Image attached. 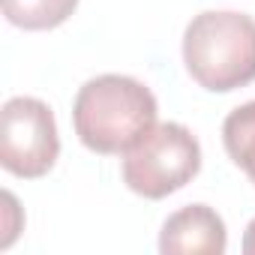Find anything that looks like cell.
Listing matches in <instances>:
<instances>
[{
	"mask_svg": "<svg viewBox=\"0 0 255 255\" xmlns=\"http://www.w3.org/2000/svg\"><path fill=\"white\" fill-rule=\"evenodd\" d=\"M159 117L153 90L132 78L105 72L84 81L72 102V126L78 141L99 156H123L132 150Z\"/></svg>",
	"mask_w": 255,
	"mask_h": 255,
	"instance_id": "6da1fadb",
	"label": "cell"
},
{
	"mask_svg": "<svg viewBox=\"0 0 255 255\" xmlns=\"http://www.w3.org/2000/svg\"><path fill=\"white\" fill-rule=\"evenodd\" d=\"M183 66L207 93H231L255 81V18L204 9L183 30Z\"/></svg>",
	"mask_w": 255,
	"mask_h": 255,
	"instance_id": "7a4b0ae2",
	"label": "cell"
},
{
	"mask_svg": "<svg viewBox=\"0 0 255 255\" xmlns=\"http://www.w3.org/2000/svg\"><path fill=\"white\" fill-rule=\"evenodd\" d=\"M201 171V144L189 126L168 120L120 156V174L129 192L159 201L180 192Z\"/></svg>",
	"mask_w": 255,
	"mask_h": 255,
	"instance_id": "3957f363",
	"label": "cell"
},
{
	"mask_svg": "<svg viewBox=\"0 0 255 255\" xmlns=\"http://www.w3.org/2000/svg\"><path fill=\"white\" fill-rule=\"evenodd\" d=\"M60 156L57 120L48 102L12 96L0 111V165L12 177L39 180Z\"/></svg>",
	"mask_w": 255,
	"mask_h": 255,
	"instance_id": "277c9868",
	"label": "cell"
},
{
	"mask_svg": "<svg viewBox=\"0 0 255 255\" xmlns=\"http://www.w3.org/2000/svg\"><path fill=\"white\" fill-rule=\"evenodd\" d=\"M228 249L225 219L207 204H186L174 210L159 231L162 255H222Z\"/></svg>",
	"mask_w": 255,
	"mask_h": 255,
	"instance_id": "5b68a950",
	"label": "cell"
},
{
	"mask_svg": "<svg viewBox=\"0 0 255 255\" xmlns=\"http://www.w3.org/2000/svg\"><path fill=\"white\" fill-rule=\"evenodd\" d=\"M222 144L228 159L255 183V99L228 111L222 120Z\"/></svg>",
	"mask_w": 255,
	"mask_h": 255,
	"instance_id": "8992f818",
	"label": "cell"
},
{
	"mask_svg": "<svg viewBox=\"0 0 255 255\" xmlns=\"http://www.w3.org/2000/svg\"><path fill=\"white\" fill-rule=\"evenodd\" d=\"M78 9V0H3V15L21 30H54Z\"/></svg>",
	"mask_w": 255,
	"mask_h": 255,
	"instance_id": "52a82bcc",
	"label": "cell"
},
{
	"mask_svg": "<svg viewBox=\"0 0 255 255\" xmlns=\"http://www.w3.org/2000/svg\"><path fill=\"white\" fill-rule=\"evenodd\" d=\"M21 228H24V216H21L18 198L9 189H3V237H0V249H9Z\"/></svg>",
	"mask_w": 255,
	"mask_h": 255,
	"instance_id": "ba28073f",
	"label": "cell"
},
{
	"mask_svg": "<svg viewBox=\"0 0 255 255\" xmlns=\"http://www.w3.org/2000/svg\"><path fill=\"white\" fill-rule=\"evenodd\" d=\"M240 249H243V255H255V216L249 219V225H246V231H243Z\"/></svg>",
	"mask_w": 255,
	"mask_h": 255,
	"instance_id": "9c48e42d",
	"label": "cell"
}]
</instances>
